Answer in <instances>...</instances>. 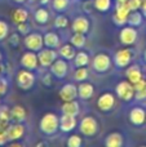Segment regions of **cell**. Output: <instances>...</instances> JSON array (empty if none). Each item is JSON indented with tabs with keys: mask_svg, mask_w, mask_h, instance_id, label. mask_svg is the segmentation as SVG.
<instances>
[{
	"mask_svg": "<svg viewBox=\"0 0 146 147\" xmlns=\"http://www.w3.org/2000/svg\"><path fill=\"white\" fill-rule=\"evenodd\" d=\"M123 136L118 132H113L105 138V147H123Z\"/></svg>",
	"mask_w": 146,
	"mask_h": 147,
	"instance_id": "25",
	"label": "cell"
},
{
	"mask_svg": "<svg viewBox=\"0 0 146 147\" xmlns=\"http://www.w3.org/2000/svg\"><path fill=\"white\" fill-rule=\"evenodd\" d=\"M9 142V138H8V132H0V147L5 146Z\"/></svg>",
	"mask_w": 146,
	"mask_h": 147,
	"instance_id": "43",
	"label": "cell"
},
{
	"mask_svg": "<svg viewBox=\"0 0 146 147\" xmlns=\"http://www.w3.org/2000/svg\"><path fill=\"white\" fill-rule=\"evenodd\" d=\"M133 86H135V98L139 99V101L146 99V80L145 79H141L139 83L133 84Z\"/></svg>",
	"mask_w": 146,
	"mask_h": 147,
	"instance_id": "28",
	"label": "cell"
},
{
	"mask_svg": "<svg viewBox=\"0 0 146 147\" xmlns=\"http://www.w3.org/2000/svg\"><path fill=\"white\" fill-rule=\"evenodd\" d=\"M8 90H9V81H8L7 78H4V76H0V97L5 96V94L8 93Z\"/></svg>",
	"mask_w": 146,
	"mask_h": 147,
	"instance_id": "38",
	"label": "cell"
},
{
	"mask_svg": "<svg viewBox=\"0 0 146 147\" xmlns=\"http://www.w3.org/2000/svg\"><path fill=\"white\" fill-rule=\"evenodd\" d=\"M88 76H89V71L87 67H76V70L74 71V80L78 83L87 81Z\"/></svg>",
	"mask_w": 146,
	"mask_h": 147,
	"instance_id": "32",
	"label": "cell"
},
{
	"mask_svg": "<svg viewBox=\"0 0 146 147\" xmlns=\"http://www.w3.org/2000/svg\"><path fill=\"white\" fill-rule=\"evenodd\" d=\"M1 59H3V56H1V52H0V62H1Z\"/></svg>",
	"mask_w": 146,
	"mask_h": 147,
	"instance_id": "53",
	"label": "cell"
},
{
	"mask_svg": "<svg viewBox=\"0 0 146 147\" xmlns=\"http://www.w3.org/2000/svg\"><path fill=\"white\" fill-rule=\"evenodd\" d=\"M128 0H116V3H127Z\"/></svg>",
	"mask_w": 146,
	"mask_h": 147,
	"instance_id": "51",
	"label": "cell"
},
{
	"mask_svg": "<svg viewBox=\"0 0 146 147\" xmlns=\"http://www.w3.org/2000/svg\"><path fill=\"white\" fill-rule=\"evenodd\" d=\"M39 129L45 136H54L59 130V117L54 112H47L39 121Z\"/></svg>",
	"mask_w": 146,
	"mask_h": 147,
	"instance_id": "1",
	"label": "cell"
},
{
	"mask_svg": "<svg viewBox=\"0 0 146 147\" xmlns=\"http://www.w3.org/2000/svg\"><path fill=\"white\" fill-rule=\"evenodd\" d=\"M52 72H47L45 75H44V78H43V83H44V85H51L52 84Z\"/></svg>",
	"mask_w": 146,
	"mask_h": 147,
	"instance_id": "44",
	"label": "cell"
},
{
	"mask_svg": "<svg viewBox=\"0 0 146 147\" xmlns=\"http://www.w3.org/2000/svg\"><path fill=\"white\" fill-rule=\"evenodd\" d=\"M23 45L27 51L36 52L38 53L40 49L44 48V38L41 34L39 32H28L27 35H25L23 39Z\"/></svg>",
	"mask_w": 146,
	"mask_h": 147,
	"instance_id": "3",
	"label": "cell"
},
{
	"mask_svg": "<svg viewBox=\"0 0 146 147\" xmlns=\"http://www.w3.org/2000/svg\"><path fill=\"white\" fill-rule=\"evenodd\" d=\"M83 138L79 134H71L66 140V147H82Z\"/></svg>",
	"mask_w": 146,
	"mask_h": 147,
	"instance_id": "35",
	"label": "cell"
},
{
	"mask_svg": "<svg viewBox=\"0 0 146 147\" xmlns=\"http://www.w3.org/2000/svg\"><path fill=\"white\" fill-rule=\"evenodd\" d=\"M7 147H25V145L22 142H20V141H12Z\"/></svg>",
	"mask_w": 146,
	"mask_h": 147,
	"instance_id": "45",
	"label": "cell"
},
{
	"mask_svg": "<svg viewBox=\"0 0 146 147\" xmlns=\"http://www.w3.org/2000/svg\"><path fill=\"white\" fill-rule=\"evenodd\" d=\"M84 1H85V0H84Z\"/></svg>",
	"mask_w": 146,
	"mask_h": 147,
	"instance_id": "55",
	"label": "cell"
},
{
	"mask_svg": "<svg viewBox=\"0 0 146 147\" xmlns=\"http://www.w3.org/2000/svg\"><path fill=\"white\" fill-rule=\"evenodd\" d=\"M129 121L136 127H141V125L146 124V111L140 106L133 107L129 112Z\"/></svg>",
	"mask_w": 146,
	"mask_h": 147,
	"instance_id": "16",
	"label": "cell"
},
{
	"mask_svg": "<svg viewBox=\"0 0 146 147\" xmlns=\"http://www.w3.org/2000/svg\"><path fill=\"white\" fill-rule=\"evenodd\" d=\"M70 5V0H52V8L56 12L62 13L69 8Z\"/></svg>",
	"mask_w": 146,
	"mask_h": 147,
	"instance_id": "34",
	"label": "cell"
},
{
	"mask_svg": "<svg viewBox=\"0 0 146 147\" xmlns=\"http://www.w3.org/2000/svg\"><path fill=\"white\" fill-rule=\"evenodd\" d=\"M142 21H144L142 13H140L139 10H133V12L129 13L127 23H128L129 26H133V27H139V26L142 23Z\"/></svg>",
	"mask_w": 146,
	"mask_h": 147,
	"instance_id": "30",
	"label": "cell"
},
{
	"mask_svg": "<svg viewBox=\"0 0 146 147\" xmlns=\"http://www.w3.org/2000/svg\"><path fill=\"white\" fill-rule=\"evenodd\" d=\"M91 23L89 20L84 16H79V17H75L74 21L71 22V30L74 32H79V34H87L89 31Z\"/></svg>",
	"mask_w": 146,
	"mask_h": 147,
	"instance_id": "17",
	"label": "cell"
},
{
	"mask_svg": "<svg viewBox=\"0 0 146 147\" xmlns=\"http://www.w3.org/2000/svg\"><path fill=\"white\" fill-rule=\"evenodd\" d=\"M87 39H85V34H79V32H74V35L70 39V44L75 47L76 49H82L84 48Z\"/></svg>",
	"mask_w": 146,
	"mask_h": 147,
	"instance_id": "31",
	"label": "cell"
},
{
	"mask_svg": "<svg viewBox=\"0 0 146 147\" xmlns=\"http://www.w3.org/2000/svg\"><path fill=\"white\" fill-rule=\"evenodd\" d=\"M49 1H51V0H39V3H40L41 5H47V4H49Z\"/></svg>",
	"mask_w": 146,
	"mask_h": 147,
	"instance_id": "48",
	"label": "cell"
},
{
	"mask_svg": "<svg viewBox=\"0 0 146 147\" xmlns=\"http://www.w3.org/2000/svg\"><path fill=\"white\" fill-rule=\"evenodd\" d=\"M93 7L98 10V12H107L111 8V0H95L93 1Z\"/></svg>",
	"mask_w": 146,
	"mask_h": 147,
	"instance_id": "33",
	"label": "cell"
},
{
	"mask_svg": "<svg viewBox=\"0 0 146 147\" xmlns=\"http://www.w3.org/2000/svg\"><path fill=\"white\" fill-rule=\"evenodd\" d=\"M14 3H17V4H23V3L26 1V0H13Z\"/></svg>",
	"mask_w": 146,
	"mask_h": 147,
	"instance_id": "50",
	"label": "cell"
},
{
	"mask_svg": "<svg viewBox=\"0 0 146 147\" xmlns=\"http://www.w3.org/2000/svg\"><path fill=\"white\" fill-rule=\"evenodd\" d=\"M132 58H133V52L131 48H123L119 49L115 54H114L113 62L118 69H127L131 65Z\"/></svg>",
	"mask_w": 146,
	"mask_h": 147,
	"instance_id": "7",
	"label": "cell"
},
{
	"mask_svg": "<svg viewBox=\"0 0 146 147\" xmlns=\"http://www.w3.org/2000/svg\"><path fill=\"white\" fill-rule=\"evenodd\" d=\"M53 25H54V27L59 28V30L66 28L67 26H69V18H67L66 16H64V14H58L56 18H54Z\"/></svg>",
	"mask_w": 146,
	"mask_h": 147,
	"instance_id": "36",
	"label": "cell"
},
{
	"mask_svg": "<svg viewBox=\"0 0 146 147\" xmlns=\"http://www.w3.org/2000/svg\"><path fill=\"white\" fill-rule=\"evenodd\" d=\"M72 62H74L75 67H87L88 65H89V62H91L89 54H88L87 52H84V51L76 52V54H75Z\"/></svg>",
	"mask_w": 146,
	"mask_h": 147,
	"instance_id": "27",
	"label": "cell"
},
{
	"mask_svg": "<svg viewBox=\"0 0 146 147\" xmlns=\"http://www.w3.org/2000/svg\"><path fill=\"white\" fill-rule=\"evenodd\" d=\"M0 105H1V103H0Z\"/></svg>",
	"mask_w": 146,
	"mask_h": 147,
	"instance_id": "56",
	"label": "cell"
},
{
	"mask_svg": "<svg viewBox=\"0 0 146 147\" xmlns=\"http://www.w3.org/2000/svg\"><path fill=\"white\" fill-rule=\"evenodd\" d=\"M25 133H26V128L22 123L10 124V127L8 128V138H9V142H12V141H20L21 138H23Z\"/></svg>",
	"mask_w": 146,
	"mask_h": 147,
	"instance_id": "18",
	"label": "cell"
},
{
	"mask_svg": "<svg viewBox=\"0 0 146 147\" xmlns=\"http://www.w3.org/2000/svg\"><path fill=\"white\" fill-rule=\"evenodd\" d=\"M111 58L109 54L106 53H98L93 57L92 59V67L96 72L98 74H103L106 71H109L111 67Z\"/></svg>",
	"mask_w": 146,
	"mask_h": 147,
	"instance_id": "8",
	"label": "cell"
},
{
	"mask_svg": "<svg viewBox=\"0 0 146 147\" xmlns=\"http://www.w3.org/2000/svg\"><path fill=\"white\" fill-rule=\"evenodd\" d=\"M9 36V26L5 21L0 20V41L5 40Z\"/></svg>",
	"mask_w": 146,
	"mask_h": 147,
	"instance_id": "37",
	"label": "cell"
},
{
	"mask_svg": "<svg viewBox=\"0 0 146 147\" xmlns=\"http://www.w3.org/2000/svg\"><path fill=\"white\" fill-rule=\"evenodd\" d=\"M142 10H144V13L146 14V0H142Z\"/></svg>",
	"mask_w": 146,
	"mask_h": 147,
	"instance_id": "49",
	"label": "cell"
},
{
	"mask_svg": "<svg viewBox=\"0 0 146 147\" xmlns=\"http://www.w3.org/2000/svg\"><path fill=\"white\" fill-rule=\"evenodd\" d=\"M115 106V96L110 92L102 93L97 99V107L100 111L102 112H109L114 109Z\"/></svg>",
	"mask_w": 146,
	"mask_h": 147,
	"instance_id": "14",
	"label": "cell"
},
{
	"mask_svg": "<svg viewBox=\"0 0 146 147\" xmlns=\"http://www.w3.org/2000/svg\"><path fill=\"white\" fill-rule=\"evenodd\" d=\"M144 61L146 62V49H145V51H144Z\"/></svg>",
	"mask_w": 146,
	"mask_h": 147,
	"instance_id": "52",
	"label": "cell"
},
{
	"mask_svg": "<svg viewBox=\"0 0 146 147\" xmlns=\"http://www.w3.org/2000/svg\"><path fill=\"white\" fill-rule=\"evenodd\" d=\"M27 117V111L22 105H14L10 109V120L14 123H23Z\"/></svg>",
	"mask_w": 146,
	"mask_h": 147,
	"instance_id": "21",
	"label": "cell"
},
{
	"mask_svg": "<svg viewBox=\"0 0 146 147\" xmlns=\"http://www.w3.org/2000/svg\"><path fill=\"white\" fill-rule=\"evenodd\" d=\"M44 38V47L52 49H58L61 47V38L57 32L54 31H48L43 35Z\"/></svg>",
	"mask_w": 146,
	"mask_h": 147,
	"instance_id": "20",
	"label": "cell"
},
{
	"mask_svg": "<svg viewBox=\"0 0 146 147\" xmlns=\"http://www.w3.org/2000/svg\"><path fill=\"white\" fill-rule=\"evenodd\" d=\"M131 9L128 8L127 3H118L115 8V13L113 16V21L116 26H124L128 21V16Z\"/></svg>",
	"mask_w": 146,
	"mask_h": 147,
	"instance_id": "9",
	"label": "cell"
},
{
	"mask_svg": "<svg viewBox=\"0 0 146 147\" xmlns=\"http://www.w3.org/2000/svg\"><path fill=\"white\" fill-rule=\"evenodd\" d=\"M58 97L62 102L67 101H74L78 98V85L74 83H66L61 86L58 92Z\"/></svg>",
	"mask_w": 146,
	"mask_h": 147,
	"instance_id": "13",
	"label": "cell"
},
{
	"mask_svg": "<svg viewBox=\"0 0 146 147\" xmlns=\"http://www.w3.org/2000/svg\"><path fill=\"white\" fill-rule=\"evenodd\" d=\"M49 70H51L52 75H53L54 78L61 80V79L66 78L67 72H69V63H67L66 59L59 57V58H57L56 61L53 62V65L49 67Z\"/></svg>",
	"mask_w": 146,
	"mask_h": 147,
	"instance_id": "12",
	"label": "cell"
},
{
	"mask_svg": "<svg viewBox=\"0 0 146 147\" xmlns=\"http://www.w3.org/2000/svg\"><path fill=\"white\" fill-rule=\"evenodd\" d=\"M115 92L118 98H120L124 102H131L135 98V86L128 80L119 81L115 86Z\"/></svg>",
	"mask_w": 146,
	"mask_h": 147,
	"instance_id": "5",
	"label": "cell"
},
{
	"mask_svg": "<svg viewBox=\"0 0 146 147\" xmlns=\"http://www.w3.org/2000/svg\"><path fill=\"white\" fill-rule=\"evenodd\" d=\"M36 81V76L34 71L27 69H21L18 70L17 75H16V84L21 90H30Z\"/></svg>",
	"mask_w": 146,
	"mask_h": 147,
	"instance_id": "2",
	"label": "cell"
},
{
	"mask_svg": "<svg viewBox=\"0 0 146 147\" xmlns=\"http://www.w3.org/2000/svg\"><path fill=\"white\" fill-rule=\"evenodd\" d=\"M10 18H12V21L16 23V25L22 23V22H27L28 10L25 9V8H16V9L12 12V14H10Z\"/></svg>",
	"mask_w": 146,
	"mask_h": 147,
	"instance_id": "26",
	"label": "cell"
},
{
	"mask_svg": "<svg viewBox=\"0 0 146 147\" xmlns=\"http://www.w3.org/2000/svg\"><path fill=\"white\" fill-rule=\"evenodd\" d=\"M4 71H5V67H4V65H3V62H0V76L4 74Z\"/></svg>",
	"mask_w": 146,
	"mask_h": 147,
	"instance_id": "47",
	"label": "cell"
},
{
	"mask_svg": "<svg viewBox=\"0 0 146 147\" xmlns=\"http://www.w3.org/2000/svg\"><path fill=\"white\" fill-rule=\"evenodd\" d=\"M35 147H48V145H47L45 142H38L35 145Z\"/></svg>",
	"mask_w": 146,
	"mask_h": 147,
	"instance_id": "46",
	"label": "cell"
},
{
	"mask_svg": "<svg viewBox=\"0 0 146 147\" xmlns=\"http://www.w3.org/2000/svg\"><path fill=\"white\" fill-rule=\"evenodd\" d=\"M9 44L13 47H17L20 44V36H18V34H13V35L9 36Z\"/></svg>",
	"mask_w": 146,
	"mask_h": 147,
	"instance_id": "42",
	"label": "cell"
},
{
	"mask_svg": "<svg viewBox=\"0 0 146 147\" xmlns=\"http://www.w3.org/2000/svg\"><path fill=\"white\" fill-rule=\"evenodd\" d=\"M140 147H146V146H140Z\"/></svg>",
	"mask_w": 146,
	"mask_h": 147,
	"instance_id": "54",
	"label": "cell"
},
{
	"mask_svg": "<svg viewBox=\"0 0 146 147\" xmlns=\"http://www.w3.org/2000/svg\"><path fill=\"white\" fill-rule=\"evenodd\" d=\"M127 5H128V8L131 9V12L139 10L140 8L142 7V0H128V1H127Z\"/></svg>",
	"mask_w": 146,
	"mask_h": 147,
	"instance_id": "41",
	"label": "cell"
},
{
	"mask_svg": "<svg viewBox=\"0 0 146 147\" xmlns=\"http://www.w3.org/2000/svg\"><path fill=\"white\" fill-rule=\"evenodd\" d=\"M126 76L129 83H132V84H136V83H139L141 79H144L141 69H140V66H137V65H132V66L127 67Z\"/></svg>",
	"mask_w": 146,
	"mask_h": 147,
	"instance_id": "23",
	"label": "cell"
},
{
	"mask_svg": "<svg viewBox=\"0 0 146 147\" xmlns=\"http://www.w3.org/2000/svg\"><path fill=\"white\" fill-rule=\"evenodd\" d=\"M78 127V120L76 116H71V115H65L62 114L59 116V130L62 133H70Z\"/></svg>",
	"mask_w": 146,
	"mask_h": 147,
	"instance_id": "15",
	"label": "cell"
},
{
	"mask_svg": "<svg viewBox=\"0 0 146 147\" xmlns=\"http://www.w3.org/2000/svg\"><path fill=\"white\" fill-rule=\"evenodd\" d=\"M61 112L65 115H71V116H78L80 112V105L76 99L74 101L64 102L61 106Z\"/></svg>",
	"mask_w": 146,
	"mask_h": 147,
	"instance_id": "22",
	"label": "cell"
},
{
	"mask_svg": "<svg viewBox=\"0 0 146 147\" xmlns=\"http://www.w3.org/2000/svg\"><path fill=\"white\" fill-rule=\"evenodd\" d=\"M34 20L38 25H45L49 21V12L45 8H38L34 13Z\"/></svg>",
	"mask_w": 146,
	"mask_h": 147,
	"instance_id": "29",
	"label": "cell"
},
{
	"mask_svg": "<svg viewBox=\"0 0 146 147\" xmlns=\"http://www.w3.org/2000/svg\"><path fill=\"white\" fill-rule=\"evenodd\" d=\"M38 58H39V65L43 69H49L53 65V62L58 58V51L52 48H47L44 47L43 49L38 52Z\"/></svg>",
	"mask_w": 146,
	"mask_h": 147,
	"instance_id": "4",
	"label": "cell"
},
{
	"mask_svg": "<svg viewBox=\"0 0 146 147\" xmlns=\"http://www.w3.org/2000/svg\"><path fill=\"white\" fill-rule=\"evenodd\" d=\"M95 94V86L93 84L88 83V81H82L78 85V98L83 99V101H88L91 99Z\"/></svg>",
	"mask_w": 146,
	"mask_h": 147,
	"instance_id": "19",
	"label": "cell"
},
{
	"mask_svg": "<svg viewBox=\"0 0 146 147\" xmlns=\"http://www.w3.org/2000/svg\"><path fill=\"white\" fill-rule=\"evenodd\" d=\"M76 54V48H75L72 44H64L58 48V56L61 58L66 59L67 62L69 61H72Z\"/></svg>",
	"mask_w": 146,
	"mask_h": 147,
	"instance_id": "24",
	"label": "cell"
},
{
	"mask_svg": "<svg viewBox=\"0 0 146 147\" xmlns=\"http://www.w3.org/2000/svg\"><path fill=\"white\" fill-rule=\"evenodd\" d=\"M20 63L23 69L31 70V71L38 70V67L40 66V65H39L38 53H36V52H31V51H26L25 53L22 54V57H21V59H20Z\"/></svg>",
	"mask_w": 146,
	"mask_h": 147,
	"instance_id": "11",
	"label": "cell"
},
{
	"mask_svg": "<svg viewBox=\"0 0 146 147\" xmlns=\"http://www.w3.org/2000/svg\"><path fill=\"white\" fill-rule=\"evenodd\" d=\"M0 120L10 121V109L8 106L0 105Z\"/></svg>",
	"mask_w": 146,
	"mask_h": 147,
	"instance_id": "39",
	"label": "cell"
},
{
	"mask_svg": "<svg viewBox=\"0 0 146 147\" xmlns=\"http://www.w3.org/2000/svg\"><path fill=\"white\" fill-rule=\"evenodd\" d=\"M79 130L85 137H93L98 132V121L93 116H84L79 123Z\"/></svg>",
	"mask_w": 146,
	"mask_h": 147,
	"instance_id": "6",
	"label": "cell"
},
{
	"mask_svg": "<svg viewBox=\"0 0 146 147\" xmlns=\"http://www.w3.org/2000/svg\"><path fill=\"white\" fill-rule=\"evenodd\" d=\"M17 31L20 35H27L30 32V26H28L27 22H22V23H18L17 25Z\"/></svg>",
	"mask_w": 146,
	"mask_h": 147,
	"instance_id": "40",
	"label": "cell"
},
{
	"mask_svg": "<svg viewBox=\"0 0 146 147\" xmlns=\"http://www.w3.org/2000/svg\"><path fill=\"white\" fill-rule=\"evenodd\" d=\"M137 36H139V34H137L136 27L128 25L120 30V32H119V40H120V43L123 45L128 47V45H133L136 43Z\"/></svg>",
	"mask_w": 146,
	"mask_h": 147,
	"instance_id": "10",
	"label": "cell"
}]
</instances>
